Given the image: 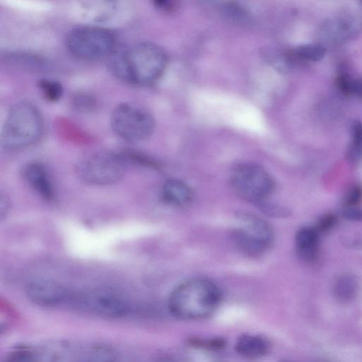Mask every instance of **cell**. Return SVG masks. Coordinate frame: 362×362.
<instances>
[{
	"label": "cell",
	"mask_w": 362,
	"mask_h": 362,
	"mask_svg": "<svg viewBox=\"0 0 362 362\" xmlns=\"http://www.w3.org/2000/svg\"><path fill=\"white\" fill-rule=\"evenodd\" d=\"M108 58V66L113 74L141 86L152 84L160 78L168 62L163 49L149 42L117 47Z\"/></svg>",
	"instance_id": "6da1fadb"
},
{
	"label": "cell",
	"mask_w": 362,
	"mask_h": 362,
	"mask_svg": "<svg viewBox=\"0 0 362 362\" xmlns=\"http://www.w3.org/2000/svg\"><path fill=\"white\" fill-rule=\"evenodd\" d=\"M221 300V291L214 282L206 279H193L173 290L168 299V308L177 318L197 320L211 315Z\"/></svg>",
	"instance_id": "7a4b0ae2"
},
{
	"label": "cell",
	"mask_w": 362,
	"mask_h": 362,
	"mask_svg": "<svg viewBox=\"0 0 362 362\" xmlns=\"http://www.w3.org/2000/svg\"><path fill=\"white\" fill-rule=\"evenodd\" d=\"M42 119L37 108L28 102H18L9 109L1 133L0 141L7 150L29 146L40 136Z\"/></svg>",
	"instance_id": "3957f363"
},
{
	"label": "cell",
	"mask_w": 362,
	"mask_h": 362,
	"mask_svg": "<svg viewBox=\"0 0 362 362\" xmlns=\"http://www.w3.org/2000/svg\"><path fill=\"white\" fill-rule=\"evenodd\" d=\"M68 50L75 57L86 60L109 57L116 49V40L109 30L94 25L71 29L66 37Z\"/></svg>",
	"instance_id": "277c9868"
},
{
	"label": "cell",
	"mask_w": 362,
	"mask_h": 362,
	"mask_svg": "<svg viewBox=\"0 0 362 362\" xmlns=\"http://www.w3.org/2000/svg\"><path fill=\"white\" fill-rule=\"evenodd\" d=\"M78 176L90 185H107L119 181L125 171V160L122 155L98 152L81 158L77 163Z\"/></svg>",
	"instance_id": "5b68a950"
},
{
	"label": "cell",
	"mask_w": 362,
	"mask_h": 362,
	"mask_svg": "<svg viewBox=\"0 0 362 362\" xmlns=\"http://www.w3.org/2000/svg\"><path fill=\"white\" fill-rule=\"evenodd\" d=\"M110 122L112 131L129 141L148 138L155 128L152 115L141 106L129 103L118 105L112 113Z\"/></svg>",
	"instance_id": "8992f818"
},
{
	"label": "cell",
	"mask_w": 362,
	"mask_h": 362,
	"mask_svg": "<svg viewBox=\"0 0 362 362\" xmlns=\"http://www.w3.org/2000/svg\"><path fill=\"white\" fill-rule=\"evenodd\" d=\"M235 192L243 199L253 203H262L273 193V178L263 168L244 163L235 167L230 176Z\"/></svg>",
	"instance_id": "52a82bcc"
},
{
	"label": "cell",
	"mask_w": 362,
	"mask_h": 362,
	"mask_svg": "<svg viewBox=\"0 0 362 362\" xmlns=\"http://www.w3.org/2000/svg\"><path fill=\"white\" fill-rule=\"evenodd\" d=\"M233 240L241 252L250 257H258L272 246L274 233L265 221L252 215L243 214L233 230Z\"/></svg>",
	"instance_id": "ba28073f"
},
{
	"label": "cell",
	"mask_w": 362,
	"mask_h": 362,
	"mask_svg": "<svg viewBox=\"0 0 362 362\" xmlns=\"http://www.w3.org/2000/svg\"><path fill=\"white\" fill-rule=\"evenodd\" d=\"M361 32L362 9L348 7L325 20L317 30V37L320 44L338 45L354 39Z\"/></svg>",
	"instance_id": "9c48e42d"
},
{
	"label": "cell",
	"mask_w": 362,
	"mask_h": 362,
	"mask_svg": "<svg viewBox=\"0 0 362 362\" xmlns=\"http://www.w3.org/2000/svg\"><path fill=\"white\" fill-rule=\"evenodd\" d=\"M69 303L88 313L107 318L124 317L130 311L125 299L107 290H90L72 294Z\"/></svg>",
	"instance_id": "30bf717a"
},
{
	"label": "cell",
	"mask_w": 362,
	"mask_h": 362,
	"mask_svg": "<svg viewBox=\"0 0 362 362\" xmlns=\"http://www.w3.org/2000/svg\"><path fill=\"white\" fill-rule=\"evenodd\" d=\"M26 295L35 305L53 308L69 303L72 293L57 281L36 279L28 284Z\"/></svg>",
	"instance_id": "8fae6325"
},
{
	"label": "cell",
	"mask_w": 362,
	"mask_h": 362,
	"mask_svg": "<svg viewBox=\"0 0 362 362\" xmlns=\"http://www.w3.org/2000/svg\"><path fill=\"white\" fill-rule=\"evenodd\" d=\"M319 233L314 227L300 228L295 236V247L298 257L303 262L312 263L319 255Z\"/></svg>",
	"instance_id": "7c38bea8"
},
{
	"label": "cell",
	"mask_w": 362,
	"mask_h": 362,
	"mask_svg": "<svg viewBox=\"0 0 362 362\" xmlns=\"http://www.w3.org/2000/svg\"><path fill=\"white\" fill-rule=\"evenodd\" d=\"M23 175L29 185L43 199H54V189L46 168L40 163H31L23 169Z\"/></svg>",
	"instance_id": "4fadbf2b"
},
{
	"label": "cell",
	"mask_w": 362,
	"mask_h": 362,
	"mask_svg": "<svg viewBox=\"0 0 362 362\" xmlns=\"http://www.w3.org/2000/svg\"><path fill=\"white\" fill-rule=\"evenodd\" d=\"M269 341L262 336L256 334H243L237 339L235 349L243 357L250 359L262 358L269 352Z\"/></svg>",
	"instance_id": "5bb4252c"
},
{
	"label": "cell",
	"mask_w": 362,
	"mask_h": 362,
	"mask_svg": "<svg viewBox=\"0 0 362 362\" xmlns=\"http://www.w3.org/2000/svg\"><path fill=\"white\" fill-rule=\"evenodd\" d=\"M360 288L358 277L349 272H345L336 277L332 285L333 295L337 300L347 303L354 300Z\"/></svg>",
	"instance_id": "9a60e30c"
},
{
	"label": "cell",
	"mask_w": 362,
	"mask_h": 362,
	"mask_svg": "<svg viewBox=\"0 0 362 362\" xmlns=\"http://www.w3.org/2000/svg\"><path fill=\"white\" fill-rule=\"evenodd\" d=\"M162 198L169 205L182 206L192 199L190 187L184 182L172 179L165 182L162 188Z\"/></svg>",
	"instance_id": "2e32d148"
},
{
	"label": "cell",
	"mask_w": 362,
	"mask_h": 362,
	"mask_svg": "<svg viewBox=\"0 0 362 362\" xmlns=\"http://www.w3.org/2000/svg\"><path fill=\"white\" fill-rule=\"evenodd\" d=\"M75 362H119L117 354L109 346L93 345L85 349Z\"/></svg>",
	"instance_id": "e0dca14e"
},
{
	"label": "cell",
	"mask_w": 362,
	"mask_h": 362,
	"mask_svg": "<svg viewBox=\"0 0 362 362\" xmlns=\"http://www.w3.org/2000/svg\"><path fill=\"white\" fill-rule=\"evenodd\" d=\"M351 142L348 146L346 156L352 164L362 162V122L354 120L350 128Z\"/></svg>",
	"instance_id": "ac0fdd59"
},
{
	"label": "cell",
	"mask_w": 362,
	"mask_h": 362,
	"mask_svg": "<svg viewBox=\"0 0 362 362\" xmlns=\"http://www.w3.org/2000/svg\"><path fill=\"white\" fill-rule=\"evenodd\" d=\"M326 47L320 43L300 45L291 50L296 62H319L326 54Z\"/></svg>",
	"instance_id": "d6986e66"
},
{
	"label": "cell",
	"mask_w": 362,
	"mask_h": 362,
	"mask_svg": "<svg viewBox=\"0 0 362 362\" xmlns=\"http://www.w3.org/2000/svg\"><path fill=\"white\" fill-rule=\"evenodd\" d=\"M336 84L344 95L362 96V78H352L346 71L341 70L337 76Z\"/></svg>",
	"instance_id": "ffe728a7"
},
{
	"label": "cell",
	"mask_w": 362,
	"mask_h": 362,
	"mask_svg": "<svg viewBox=\"0 0 362 362\" xmlns=\"http://www.w3.org/2000/svg\"><path fill=\"white\" fill-rule=\"evenodd\" d=\"M37 86L44 97L51 102L58 100L63 94V87L57 81L49 78H41Z\"/></svg>",
	"instance_id": "44dd1931"
},
{
	"label": "cell",
	"mask_w": 362,
	"mask_h": 362,
	"mask_svg": "<svg viewBox=\"0 0 362 362\" xmlns=\"http://www.w3.org/2000/svg\"><path fill=\"white\" fill-rule=\"evenodd\" d=\"M85 7L94 18L102 20L108 18L115 10V6L112 1L91 2Z\"/></svg>",
	"instance_id": "7402d4cb"
},
{
	"label": "cell",
	"mask_w": 362,
	"mask_h": 362,
	"mask_svg": "<svg viewBox=\"0 0 362 362\" xmlns=\"http://www.w3.org/2000/svg\"><path fill=\"white\" fill-rule=\"evenodd\" d=\"M5 362H40V356L30 348L21 347L12 351Z\"/></svg>",
	"instance_id": "603a6c76"
},
{
	"label": "cell",
	"mask_w": 362,
	"mask_h": 362,
	"mask_svg": "<svg viewBox=\"0 0 362 362\" xmlns=\"http://www.w3.org/2000/svg\"><path fill=\"white\" fill-rule=\"evenodd\" d=\"M362 202V185L354 184L346 191L342 201L343 206H358Z\"/></svg>",
	"instance_id": "cb8c5ba5"
},
{
	"label": "cell",
	"mask_w": 362,
	"mask_h": 362,
	"mask_svg": "<svg viewBox=\"0 0 362 362\" xmlns=\"http://www.w3.org/2000/svg\"><path fill=\"white\" fill-rule=\"evenodd\" d=\"M73 107L78 111H90L95 106V100L89 95L78 93L73 98Z\"/></svg>",
	"instance_id": "d4e9b609"
},
{
	"label": "cell",
	"mask_w": 362,
	"mask_h": 362,
	"mask_svg": "<svg viewBox=\"0 0 362 362\" xmlns=\"http://www.w3.org/2000/svg\"><path fill=\"white\" fill-rule=\"evenodd\" d=\"M337 223V216L332 213L322 215L313 226L320 233H325L332 229Z\"/></svg>",
	"instance_id": "484cf974"
},
{
	"label": "cell",
	"mask_w": 362,
	"mask_h": 362,
	"mask_svg": "<svg viewBox=\"0 0 362 362\" xmlns=\"http://www.w3.org/2000/svg\"><path fill=\"white\" fill-rule=\"evenodd\" d=\"M339 214L347 221L362 222V209L359 206H342Z\"/></svg>",
	"instance_id": "4316f807"
},
{
	"label": "cell",
	"mask_w": 362,
	"mask_h": 362,
	"mask_svg": "<svg viewBox=\"0 0 362 362\" xmlns=\"http://www.w3.org/2000/svg\"><path fill=\"white\" fill-rule=\"evenodd\" d=\"M154 362H193L189 358L176 354H164L158 357Z\"/></svg>",
	"instance_id": "83f0119b"
},
{
	"label": "cell",
	"mask_w": 362,
	"mask_h": 362,
	"mask_svg": "<svg viewBox=\"0 0 362 362\" xmlns=\"http://www.w3.org/2000/svg\"><path fill=\"white\" fill-rule=\"evenodd\" d=\"M344 241L345 245L351 248L362 250V233L348 238Z\"/></svg>",
	"instance_id": "f1b7e54d"
},
{
	"label": "cell",
	"mask_w": 362,
	"mask_h": 362,
	"mask_svg": "<svg viewBox=\"0 0 362 362\" xmlns=\"http://www.w3.org/2000/svg\"><path fill=\"white\" fill-rule=\"evenodd\" d=\"M155 4L156 6L160 8L162 10L169 11L173 8V3L168 1H155Z\"/></svg>",
	"instance_id": "f546056e"
},
{
	"label": "cell",
	"mask_w": 362,
	"mask_h": 362,
	"mask_svg": "<svg viewBox=\"0 0 362 362\" xmlns=\"http://www.w3.org/2000/svg\"><path fill=\"white\" fill-rule=\"evenodd\" d=\"M361 3L362 4V1H361Z\"/></svg>",
	"instance_id": "4dcf8cb0"
}]
</instances>
